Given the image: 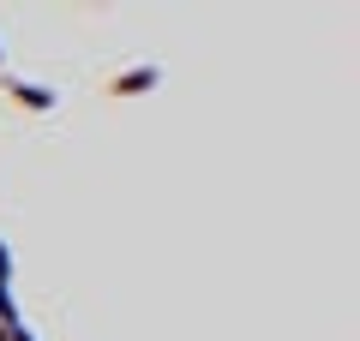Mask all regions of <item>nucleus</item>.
Returning <instances> with one entry per match:
<instances>
[{"instance_id":"39448f33","label":"nucleus","mask_w":360,"mask_h":341,"mask_svg":"<svg viewBox=\"0 0 360 341\" xmlns=\"http://www.w3.org/2000/svg\"><path fill=\"white\" fill-rule=\"evenodd\" d=\"M0 66H6V48H0Z\"/></svg>"},{"instance_id":"7ed1b4c3","label":"nucleus","mask_w":360,"mask_h":341,"mask_svg":"<svg viewBox=\"0 0 360 341\" xmlns=\"http://www.w3.org/2000/svg\"><path fill=\"white\" fill-rule=\"evenodd\" d=\"M0 293H13V252H6V240H0Z\"/></svg>"},{"instance_id":"20e7f679","label":"nucleus","mask_w":360,"mask_h":341,"mask_svg":"<svg viewBox=\"0 0 360 341\" xmlns=\"http://www.w3.org/2000/svg\"><path fill=\"white\" fill-rule=\"evenodd\" d=\"M6 341H37V335H30L25 323H6Z\"/></svg>"},{"instance_id":"f257e3e1","label":"nucleus","mask_w":360,"mask_h":341,"mask_svg":"<svg viewBox=\"0 0 360 341\" xmlns=\"http://www.w3.org/2000/svg\"><path fill=\"white\" fill-rule=\"evenodd\" d=\"M156 84H162V72H156V66H132V72H120L108 90H115V96H150Z\"/></svg>"},{"instance_id":"f03ea898","label":"nucleus","mask_w":360,"mask_h":341,"mask_svg":"<svg viewBox=\"0 0 360 341\" xmlns=\"http://www.w3.org/2000/svg\"><path fill=\"white\" fill-rule=\"evenodd\" d=\"M6 90H13V102H18V108H30V114H49V108H54V90H49V84H25V78H6Z\"/></svg>"}]
</instances>
